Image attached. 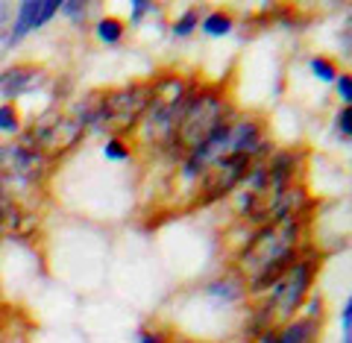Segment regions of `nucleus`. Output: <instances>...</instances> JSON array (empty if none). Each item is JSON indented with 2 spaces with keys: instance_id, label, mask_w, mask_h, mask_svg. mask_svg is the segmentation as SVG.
<instances>
[{
  "instance_id": "nucleus-4",
  "label": "nucleus",
  "mask_w": 352,
  "mask_h": 343,
  "mask_svg": "<svg viewBox=\"0 0 352 343\" xmlns=\"http://www.w3.org/2000/svg\"><path fill=\"white\" fill-rule=\"evenodd\" d=\"M311 276H314L311 261H296L294 267L270 287L273 291L270 302H273V308H276V317L288 320V317H294V311H300V305L308 296V287H311Z\"/></svg>"
},
{
  "instance_id": "nucleus-5",
  "label": "nucleus",
  "mask_w": 352,
  "mask_h": 343,
  "mask_svg": "<svg viewBox=\"0 0 352 343\" xmlns=\"http://www.w3.org/2000/svg\"><path fill=\"white\" fill-rule=\"evenodd\" d=\"M250 159L247 156H235V153H226L220 156L212 168L203 173V191L206 200H220V197L232 194L241 182H247L250 173Z\"/></svg>"
},
{
  "instance_id": "nucleus-24",
  "label": "nucleus",
  "mask_w": 352,
  "mask_h": 343,
  "mask_svg": "<svg viewBox=\"0 0 352 343\" xmlns=\"http://www.w3.org/2000/svg\"><path fill=\"white\" fill-rule=\"evenodd\" d=\"M138 343H162V338L156 335V331H141V335H138Z\"/></svg>"
},
{
  "instance_id": "nucleus-18",
  "label": "nucleus",
  "mask_w": 352,
  "mask_h": 343,
  "mask_svg": "<svg viewBox=\"0 0 352 343\" xmlns=\"http://www.w3.org/2000/svg\"><path fill=\"white\" fill-rule=\"evenodd\" d=\"M103 156L112 159V162H126L129 159V147L120 138H109L106 147H103Z\"/></svg>"
},
{
  "instance_id": "nucleus-14",
  "label": "nucleus",
  "mask_w": 352,
  "mask_h": 343,
  "mask_svg": "<svg viewBox=\"0 0 352 343\" xmlns=\"http://www.w3.org/2000/svg\"><path fill=\"white\" fill-rule=\"evenodd\" d=\"M120 36H124V21H118V18H103L100 24H97V38H100V41L115 44V41H120Z\"/></svg>"
},
{
  "instance_id": "nucleus-19",
  "label": "nucleus",
  "mask_w": 352,
  "mask_h": 343,
  "mask_svg": "<svg viewBox=\"0 0 352 343\" xmlns=\"http://www.w3.org/2000/svg\"><path fill=\"white\" fill-rule=\"evenodd\" d=\"M59 12H65V15L74 18V21H85V3H80V0H62Z\"/></svg>"
},
{
  "instance_id": "nucleus-17",
  "label": "nucleus",
  "mask_w": 352,
  "mask_h": 343,
  "mask_svg": "<svg viewBox=\"0 0 352 343\" xmlns=\"http://www.w3.org/2000/svg\"><path fill=\"white\" fill-rule=\"evenodd\" d=\"M21 120H18V112L12 103H3L0 106V132H18Z\"/></svg>"
},
{
  "instance_id": "nucleus-20",
  "label": "nucleus",
  "mask_w": 352,
  "mask_h": 343,
  "mask_svg": "<svg viewBox=\"0 0 352 343\" xmlns=\"http://www.w3.org/2000/svg\"><path fill=\"white\" fill-rule=\"evenodd\" d=\"M335 126H338V135L346 141V138H349V132H352V112H349V106H344V109L338 112Z\"/></svg>"
},
{
  "instance_id": "nucleus-12",
  "label": "nucleus",
  "mask_w": 352,
  "mask_h": 343,
  "mask_svg": "<svg viewBox=\"0 0 352 343\" xmlns=\"http://www.w3.org/2000/svg\"><path fill=\"white\" fill-rule=\"evenodd\" d=\"M203 32H206V36H212V38L226 36V32H232V18H229L226 12H212V15H206Z\"/></svg>"
},
{
  "instance_id": "nucleus-7",
  "label": "nucleus",
  "mask_w": 352,
  "mask_h": 343,
  "mask_svg": "<svg viewBox=\"0 0 352 343\" xmlns=\"http://www.w3.org/2000/svg\"><path fill=\"white\" fill-rule=\"evenodd\" d=\"M56 12H59V0H27V3H21L15 27L9 30V36H6V47H12V44L24 38L27 32L44 27Z\"/></svg>"
},
{
  "instance_id": "nucleus-8",
  "label": "nucleus",
  "mask_w": 352,
  "mask_h": 343,
  "mask_svg": "<svg viewBox=\"0 0 352 343\" xmlns=\"http://www.w3.org/2000/svg\"><path fill=\"white\" fill-rule=\"evenodd\" d=\"M267 147L270 144L261 138V126L256 120H241L229 129V153H235V156H247L252 162L256 156H264Z\"/></svg>"
},
{
  "instance_id": "nucleus-9",
  "label": "nucleus",
  "mask_w": 352,
  "mask_h": 343,
  "mask_svg": "<svg viewBox=\"0 0 352 343\" xmlns=\"http://www.w3.org/2000/svg\"><path fill=\"white\" fill-rule=\"evenodd\" d=\"M44 82V71L41 68H32V65H12L0 74V94L6 100H15V97L32 91Z\"/></svg>"
},
{
  "instance_id": "nucleus-3",
  "label": "nucleus",
  "mask_w": 352,
  "mask_h": 343,
  "mask_svg": "<svg viewBox=\"0 0 352 343\" xmlns=\"http://www.w3.org/2000/svg\"><path fill=\"white\" fill-rule=\"evenodd\" d=\"M226 112V103L223 97L214 94V91H194L191 103H188V112H185L179 129L173 135V144L176 147H185V150H194L208 132H212Z\"/></svg>"
},
{
  "instance_id": "nucleus-15",
  "label": "nucleus",
  "mask_w": 352,
  "mask_h": 343,
  "mask_svg": "<svg viewBox=\"0 0 352 343\" xmlns=\"http://www.w3.org/2000/svg\"><path fill=\"white\" fill-rule=\"evenodd\" d=\"M197 24H200V15H197V9H188V12H185V15L173 24V36H176V38H188L191 32L197 30Z\"/></svg>"
},
{
  "instance_id": "nucleus-10",
  "label": "nucleus",
  "mask_w": 352,
  "mask_h": 343,
  "mask_svg": "<svg viewBox=\"0 0 352 343\" xmlns=\"http://www.w3.org/2000/svg\"><path fill=\"white\" fill-rule=\"evenodd\" d=\"M296 261H300V258H296V250L285 252L282 258H276L273 264H267V267H264V270L256 276V279L250 282V291H252V294H264V291H270V287L276 285V282L282 279V276H285V273H288V270L294 267Z\"/></svg>"
},
{
  "instance_id": "nucleus-21",
  "label": "nucleus",
  "mask_w": 352,
  "mask_h": 343,
  "mask_svg": "<svg viewBox=\"0 0 352 343\" xmlns=\"http://www.w3.org/2000/svg\"><path fill=\"white\" fill-rule=\"evenodd\" d=\"M335 82H338V97H340V100L352 103V80H349V74H340Z\"/></svg>"
},
{
  "instance_id": "nucleus-1",
  "label": "nucleus",
  "mask_w": 352,
  "mask_h": 343,
  "mask_svg": "<svg viewBox=\"0 0 352 343\" xmlns=\"http://www.w3.org/2000/svg\"><path fill=\"white\" fill-rule=\"evenodd\" d=\"M296 235H300V220L296 217H285V220H273V223L261 226V232L252 238L238 256V267L247 276H256L273 264L276 258H282L285 252L296 250Z\"/></svg>"
},
{
  "instance_id": "nucleus-16",
  "label": "nucleus",
  "mask_w": 352,
  "mask_h": 343,
  "mask_svg": "<svg viewBox=\"0 0 352 343\" xmlns=\"http://www.w3.org/2000/svg\"><path fill=\"white\" fill-rule=\"evenodd\" d=\"M308 65H311V71H314L317 80H323V82H335V80H338V68H335V65L329 62V59H323V56H314V59L308 62Z\"/></svg>"
},
{
  "instance_id": "nucleus-22",
  "label": "nucleus",
  "mask_w": 352,
  "mask_h": 343,
  "mask_svg": "<svg viewBox=\"0 0 352 343\" xmlns=\"http://www.w3.org/2000/svg\"><path fill=\"white\" fill-rule=\"evenodd\" d=\"M153 9H156V6L147 3V0H132V21H135V24H138V21L144 18L147 12H153Z\"/></svg>"
},
{
  "instance_id": "nucleus-6",
  "label": "nucleus",
  "mask_w": 352,
  "mask_h": 343,
  "mask_svg": "<svg viewBox=\"0 0 352 343\" xmlns=\"http://www.w3.org/2000/svg\"><path fill=\"white\" fill-rule=\"evenodd\" d=\"M82 129L85 126L74 118H53V120H41L32 129V135H27V141H32V147L41 153H65L82 138Z\"/></svg>"
},
{
  "instance_id": "nucleus-11",
  "label": "nucleus",
  "mask_w": 352,
  "mask_h": 343,
  "mask_svg": "<svg viewBox=\"0 0 352 343\" xmlns=\"http://www.w3.org/2000/svg\"><path fill=\"white\" fill-rule=\"evenodd\" d=\"M279 335V343H314L317 338V320H308V317H300L294 320V323H288L282 331H276Z\"/></svg>"
},
{
  "instance_id": "nucleus-2",
  "label": "nucleus",
  "mask_w": 352,
  "mask_h": 343,
  "mask_svg": "<svg viewBox=\"0 0 352 343\" xmlns=\"http://www.w3.org/2000/svg\"><path fill=\"white\" fill-rule=\"evenodd\" d=\"M153 82L150 85H132V88H120V91H109L100 94V106H97V118H94V129H129L135 126L144 112L153 103Z\"/></svg>"
},
{
  "instance_id": "nucleus-23",
  "label": "nucleus",
  "mask_w": 352,
  "mask_h": 343,
  "mask_svg": "<svg viewBox=\"0 0 352 343\" xmlns=\"http://www.w3.org/2000/svg\"><path fill=\"white\" fill-rule=\"evenodd\" d=\"M320 296H308V320H320Z\"/></svg>"
},
{
  "instance_id": "nucleus-13",
  "label": "nucleus",
  "mask_w": 352,
  "mask_h": 343,
  "mask_svg": "<svg viewBox=\"0 0 352 343\" xmlns=\"http://www.w3.org/2000/svg\"><path fill=\"white\" fill-rule=\"evenodd\" d=\"M241 285L232 282V279H220V282H212L208 285V296H214V300H223V302H235L241 300Z\"/></svg>"
}]
</instances>
